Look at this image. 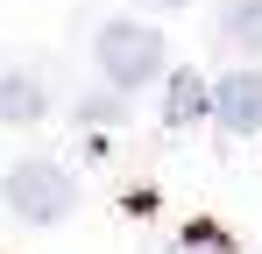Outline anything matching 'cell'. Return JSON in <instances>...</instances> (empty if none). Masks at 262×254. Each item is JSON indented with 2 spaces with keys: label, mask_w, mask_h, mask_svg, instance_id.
Listing matches in <instances>:
<instances>
[{
  "label": "cell",
  "mask_w": 262,
  "mask_h": 254,
  "mask_svg": "<svg viewBox=\"0 0 262 254\" xmlns=\"http://www.w3.org/2000/svg\"><path fill=\"white\" fill-rule=\"evenodd\" d=\"M0 198H7V212H14V219L50 226V219H71V205H78V176H71L64 163H50V156H29V163L7 169Z\"/></svg>",
  "instance_id": "cell-1"
},
{
  "label": "cell",
  "mask_w": 262,
  "mask_h": 254,
  "mask_svg": "<svg viewBox=\"0 0 262 254\" xmlns=\"http://www.w3.org/2000/svg\"><path fill=\"white\" fill-rule=\"evenodd\" d=\"M99 71L121 85V92L163 78V36H156L149 21H106V29H99Z\"/></svg>",
  "instance_id": "cell-2"
},
{
  "label": "cell",
  "mask_w": 262,
  "mask_h": 254,
  "mask_svg": "<svg viewBox=\"0 0 262 254\" xmlns=\"http://www.w3.org/2000/svg\"><path fill=\"white\" fill-rule=\"evenodd\" d=\"M213 120L227 134H262V71H227L213 85Z\"/></svg>",
  "instance_id": "cell-3"
},
{
  "label": "cell",
  "mask_w": 262,
  "mask_h": 254,
  "mask_svg": "<svg viewBox=\"0 0 262 254\" xmlns=\"http://www.w3.org/2000/svg\"><path fill=\"white\" fill-rule=\"evenodd\" d=\"M43 78H29V71H0V120H14V127H29V120H43Z\"/></svg>",
  "instance_id": "cell-4"
},
{
  "label": "cell",
  "mask_w": 262,
  "mask_h": 254,
  "mask_svg": "<svg viewBox=\"0 0 262 254\" xmlns=\"http://www.w3.org/2000/svg\"><path fill=\"white\" fill-rule=\"evenodd\" d=\"M213 106V92H206V78H191V71H170V92H163V120L184 127V120H199Z\"/></svg>",
  "instance_id": "cell-5"
},
{
  "label": "cell",
  "mask_w": 262,
  "mask_h": 254,
  "mask_svg": "<svg viewBox=\"0 0 262 254\" xmlns=\"http://www.w3.org/2000/svg\"><path fill=\"white\" fill-rule=\"evenodd\" d=\"M220 36L234 42V49H255L262 57V0H234V7L220 14Z\"/></svg>",
  "instance_id": "cell-6"
},
{
  "label": "cell",
  "mask_w": 262,
  "mask_h": 254,
  "mask_svg": "<svg viewBox=\"0 0 262 254\" xmlns=\"http://www.w3.org/2000/svg\"><path fill=\"white\" fill-rule=\"evenodd\" d=\"M170 254H234V240H227V233H213V226H191Z\"/></svg>",
  "instance_id": "cell-7"
},
{
  "label": "cell",
  "mask_w": 262,
  "mask_h": 254,
  "mask_svg": "<svg viewBox=\"0 0 262 254\" xmlns=\"http://www.w3.org/2000/svg\"><path fill=\"white\" fill-rule=\"evenodd\" d=\"M163 7H184V0H163Z\"/></svg>",
  "instance_id": "cell-8"
}]
</instances>
